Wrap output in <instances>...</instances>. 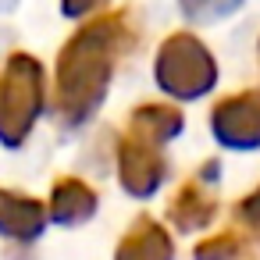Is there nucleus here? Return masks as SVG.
I'll use <instances>...</instances> for the list:
<instances>
[{
	"label": "nucleus",
	"instance_id": "nucleus-1",
	"mask_svg": "<svg viewBox=\"0 0 260 260\" xmlns=\"http://www.w3.org/2000/svg\"><path fill=\"white\" fill-rule=\"evenodd\" d=\"M125 43H128V32L121 15L96 18L64 43L57 57V89H54V107L64 125L89 121L93 111L104 104L114 75V61Z\"/></svg>",
	"mask_w": 260,
	"mask_h": 260
},
{
	"label": "nucleus",
	"instance_id": "nucleus-2",
	"mask_svg": "<svg viewBox=\"0 0 260 260\" xmlns=\"http://www.w3.org/2000/svg\"><path fill=\"white\" fill-rule=\"evenodd\" d=\"M47 100V75L43 64L32 54H11L4 72H0V143L8 150H18L36 118L43 114Z\"/></svg>",
	"mask_w": 260,
	"mask_h": 260
},
{
	"label": "nucleus",
	"instance_id": "nucleus-3",
	"mask_svg": "<svg viewBox=\"0 0 260 260\" xmlns=\"http://www.w3.org/2000/svg\"><path fill=\"white\" fill-rule=\"evenodd\" d=\"M217 79L214 57L207 54V47L185 32L164 40L160 54H157V82L164 93L178 96V100H196L203 96Z\"/></svg>",
	"mask_w": 260,
	"mask_h": 260
},
{
	"label": "nucleus",
	"instance_id": "nucleus-4",
	"mask_svg": "<svg viewBox=\"0 0 260 260\" xmlns=\"http://www.w3.org/2000/svg\"><path fill=\"white\" fill-rule=\"evenodd\" d=\"M214 132L224 146L249 150L260 146V89H246L214 111Z\"/></svg>",
	"mask_w": 260,
	"mask_h": 260
},
{
	"label": "nucleus",
	"instance_id": "nucleus-5",
	"mask_svg": "<svg viewBox=\"0 0 260 260\" xmlns=\"http://www.w3.org/2000/svg\"><path fill=\"white\" fill-rule=\"evenodd\" d=\"M118 171H121V185L132 192V196H150L160 178H164V160L157 153L153 143H143L136 136H125L121 146H118Z\"/></svg>",
	"mask_w": 260,
	"mask_h": 260
},
{
	"label": "nucleus",
	"instance_id": "nucleus-6",
	"mask_svg": "<svg viewBox=\"0 0 260 260\" xmlns=\"http://www.w3.org/2000/svg\"><path fill=\"white\" fill-rule=\"evenodd\" d=\"M47 228V210L40 200L0 189V235H8L15 242H32Z\"/></svg>",
	"mask_w": 260,
	"mask_h": 260
},
{
	"label": "nucleus",
	"instance_id": "nucleus-7",
	"mask_svg": "<svg viewBox=\"0 0 260 260\" xmlns=\"http://www.w3.org/2000/svg\"><path fill=\"white\" fill-rule=\"evenodd\" d=\"M96 210V192L79 182V178H61L54 182V192H50V217L57 224H79L86 217H93Z\"/></svg>",
	"mask_w": 260,
	"mask_h": 260
},
{
	"label": "nucleus",
	"instance_id": "nucleus-8",
	"mask_svg": "<svg viewBox=\"0 0 260 260\" xmlns=\"http://www.w3.org/2000/svg\"><path fill=\"white\" fill-rule=\"evenodd\" d=\"M182 132V111L175 107H160V104H146L132 114V125H128V136L143 139V143H168Z\"/></svg>",
	"mask_w": 260,
	"mask_h": 260
},
{
	"label": "nucleus",
	"instance_id": "nucleus-9",
	"mask_svg": "<svg viewBox=\"0 0 260 260\" xmlns=\"http://www.w3.org/2000/svg\"><path fill=\"white\" fill-rule=\"evenodd\" d=\"M164 256H168V242L150 221L136 224V232L118 249V260H164Z\"/></svg>",
	"mask_w": 260,
	"mask_h": 260
},
{
	"label": "nucleus",
	"instance_id": "nucleus-10",
	"mask_svg": "<svg viewBox=\"0 0 260 260\" xmlns=\"http://www.w3.org/2000/svg\"><path fill=\"white\" fill-rule=\"evenodd\" d=\"M178 4L189 22H217V18L232 15L242 0H178Z\"/></svg>",
	"mask_w": 260,
	"mask_h": 260
},
{
	"label": "nucleus",
	"instance_id": "nucleus-11",
	"mask_svg": "<svg viewBox=\"0 0 260 260\" xmlns=\"http://www.w3.org/2000/svg\"><path fill=\"white\" fill-rule=\"evenodd\" d=\"M100 4H104V0H61V11H64V18H86Z\"/></svg>",
	"mask_w": 260,
	"mask_h": 260
}]
</instances>
